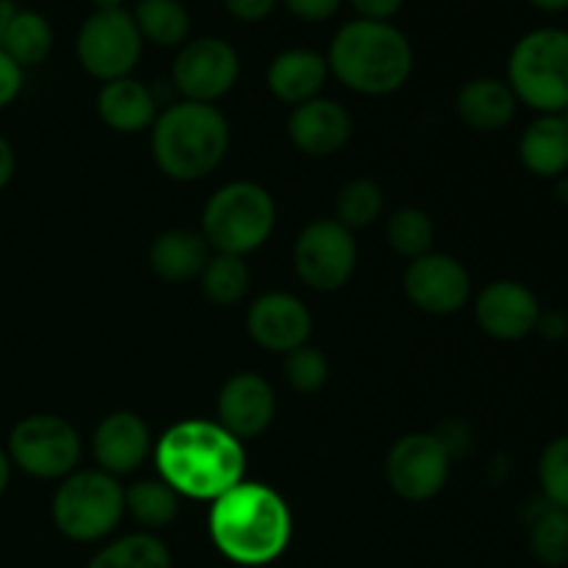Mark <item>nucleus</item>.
Instances as JSON below:
<instances>
[{
    "instance_id": "nucleus-33",
    "label": "nucleus",
    "mask_w": 568,
    "mask_h": 568,
    "mask_svg": "<svg viewBox=\"0 0 568 568\" xmlns=\"http://www.w3.org/2000/svg\"><path fill=\"white\" fill-rule=\"evenodd\" d=\"M283 372H286V381L294 392L316 394L325 386L327 377H331V364H327L325 353L320 347L303 344V347L286 353Z\"/></svg>"
},
{
    "instance_id": "nucleus-31",
    "label": "nucleus",
    "mask_w": 568,
    "mask_h": 568,
    "mask_svg": "<svg viewBox=\"0 0 568 568\" xmlns=\"http://www.w3.org/2000/svg\"><path fill=\"white\" fill-rule=\"evenodd\" d=\"M383 205H386L383 189L372 178H353L338 192L336 216L333 220L342 222L344 227L355 233L361 227H369L375 220H381Z\"/></svg>"
},
{
    "instance_id": "nucleus-21",
    "label": "nucleus",
    "mask_w": 568,
    "mask_h": 568,
    "mask_svg": "<svg viewBox=\"0 0 568 568\" xmlns=\"http://www.w3.org/2000/svg\"><path fill=\"white\" fill-rule=\"evenodd\" d=\"M94 109H98L100 120L116 133H142L153 128L155 116H159L153 89L133 75L103 83L94 98Z\"/></svg>"
},
{
    "instance_id": "nucleus-24",
    "label": "nucleus",
    "mask_w": 568,
    "mask_h": 568,
    "mask_svg": "<svg viewBox=\"0 0 568 568\" xmlns=\"http://www.w3.org/2000/svg\"><path fill=\"white\" fill-rule=\"evenodd\" d=\"M131 17L144 44L178 50L192 39V14L183 0H136Z\"/></svg>"
},
{
    "instance_id": "nucleus-35",
    "label": "nucleus",
    "mask_w": 568,
    "mask_h": 568,
    "mask_svg": "<svg viewBox=\"0 0 568 568\" xmlns=\"http://www.w3.org/2000/svg\"><path fill=\"white\" fill-rule=\"evenodd\" d=\"M222 9L233 17V20L244 22V26H255L264 22L281 9V0H220Z\"/></svg>"
},
{
    "instance_id": "nucleus-8",
    "label": "nucleus",
    "mask_w": 568,
    "mask_h": 568,
    "mask_svg": "<svg viewBox=\"0 0 568 568\" xmlns=\"http://www.w3.org/2000/svg\"><path fill=\"white\" fill-rule=\"evenodd\" d=\"M6 453L22 475L64 480L81 464V436L64 416L31 414L11 427Z\"/></svg>"
},
{
    "instance_id": "nucleus-44",
    "label": "nucleus",
    "mask_w": 568,
    "mask_h": 568,
    "mask_svg": "<svg viewBox=\"0 0 568 568\" xmlns=\"http://www.w3.org/2000/svg\"><path fill=\"white\" fill-rule=\"evenodd\" d=\"M555 192H558V200H564V203H568V175L558 178V181H555Z\"/></svg>"
},
{
    "instance_id": "nucleus-40",
    "label": "nucleus",
    "mask_w": 568,
    "mask_h": 568,
    "mask_svg": "<svg viewBox=\"0 0 568 568\" xmlns=\"http://www.w3.org/2000/svg\"><path fill=\"white\" fill-rule=\"evenodd\" d=\"M532 9L544 11V14H564L568 11V0H527Z\"/></svg>"
},
{
    "instance_id": "nucleus-2",
    "label": "nucleus",
    "mask_w": 568,
    "mask_h": 568,
    "mask_svg": "<svg viewBox=\"0 0 568 568\" xmlns=\"http://www.w3.org/2000/svg\"><path fill=\"white\" fill-rule=\"evenodd\" d=\"M209 532L222 558L236 566H270L292 544L294 521L286 499L264 483L242 480L211 503Z\"/></svg>"
},
{
    "instance_id": "nucleus-10",
    "label": "nucleus",
    "mask_w": 568,
    "mask_h": 568,
    "mask_svg": "<svg viewBox=\"0 0 568 568\" xmlns=\"http://www.w3.org/2000/svg\"><path fill=\"white\" fill-rule=\"evenodd\" d=\"M294 272L314 292H338L358 266V242L336 220H314L294 242Z\"/></svg>"
},
{
    "instance_id": "nucleus-5",
    "label": "nucleus",
    "mask_w": 568,
    "mask_h": 568,
    "mask_svg": "<svg viewBox=\"0 0 568 568\" xmlns=\"http://www.w3.org/2000/svg\"><path fill=\"white\" fill-rule=\"evenodd\" d=\"M505 81L519 105L536 114H560L568 105V31L532 28L514 42L505 64Z\"/></svg>"
},
{
    "instance_id": "nucleus-42",
    "label": "nucleus",
    "mask_w": 568,
    "mask_h": 568,
    "mask_svg": "<svg viewBox=\"0 0 568 568\" xmlns=\"http://www.w3.org/2000/svg\"><path fill=\"white\" fill-rule=\"evenodd\" d=\"M17 11V3L14 0H0V42H3V33H6V26H9L11 14Z\"/></svg>"
},
{
    "instance_id": "nucleus-39",
    "label": "nucleus",
    "mask_w": 568,
    "mask_h": 568,
    "mask_svg": "<svg viewBox=\"0 0 568 568\" xmlns=\"http://www.w3.org/2000/svg\"><path fill=\"white\" fill-rule=\"evenodd\" d=\"M14 170H17V153H14V148H11L9 139L0 133V192H3V189L11 183Z\"/></svg>"
},
{
    "instance_id": "nucleus-6",
    "label": "nucleus",
    "mask_w": 568,
    "mask_h": 568,
    "mask_svg": "<svg viewBox=\"0 0 568 568\" xmlns=\"http://www.w3.org/2000/svg\"><path fill=\"white\" fill-rule=\"evenodd\" d=\"M275 222V197L261 183L233 181L209 197L200 233L209 242L211 253L244 258L270 242Z\"/></svg>"
},
{
    "instance_id": "nucleus-26",
    "label": "nucleus",
    "mask_w": 568,
    "mask_h": 568,
    "mask_svg": "<svg viewBox=\"0 0 568 568\" xmlns=\"http://www.w3.org/2000/svg\"><path fill=\"white\" fill-rule=\"evenodd\" d=\"M125 514L148 532L164 530L181 514V497L164 480H136L125 488Z\"/></svg>"
},
{
    "instance_id": "nucleus-4",
    "label": "nucleus",
    "mask_w": 568,
    "mask_h": 568,
    "mask_svg": "<svg viewBox=\"0 0 568 568\" xmlns=\"http://www.w3.org/2000/svg\"><path fill=\"white\" fill-rule=\"evenodd\" d=\"M227 148L231 125L216 105L178 100L153 122V159L170 181H203L225 161Z\"/></svg>"
},
{
    "instance_id": "nucleus-1",
    "label": "nucleus",
    "mask_w": 568,
    "mask_h": 568,
    "mask_svg": "<svg viewBox=\"0 0 568 568\" xmlns=\"http://www.w3.org/2000/svg\"><path fill=\"white\" fill-rule=\"evenodd\" d=\"M159 475L178 497L214 503L244 480L247 453L220 422L183 419L153 447Z\"/></svg>"
},
{
    "instance_id": "nucleus-20",
    "label": "nucleus",
    "mask_w": 568,
    "mask_h": 568,
    "mask_svg": "<svg viewBox=\"0 0 568 568\" xmlns=\"http://www.w3.org/2000/svg\"><path fill=\"white\" fill-rule=\"evenodd\" d=\"M519 100L505 78L480 75L466 81L455 94V114L469 131L497 133L516 120Z\"/></svg>"
},
{
    "instance_id": "nucleus-17",
    "label": "nucleus",
    "mask_w": 568,
    "mask_h": 568,
    "mask_svg": "<svg viewBox=\"0 0 568 568\" xmlns=\"http://www.w3.org/2000/svg\"><path fill=\"white\" fill-rule=\"evenodd\" d=\"M286 131L300 153L311 159H327L342 153L353 139V116L338 100L314 98L303 105H294Z\"/></svg>"
},
{
    "instance_id": "nucleus-3",
    "label": "nucleus",
    "mask_w": 568,
    "mask_h": 568,
    "mask_svg": "<svg viewBox=\"0 0 568 568\" xmlns=\"http://www.w3.org/2000/svg\"><path fill=\"white\" fill-rule=\"evenodd\" d=\"M325 59L342 87L366 98L399 92L416 67L414 44L403 28L361 17H353L333 33Z\"/></svg>"
},
{
    "instance_id": "nucleus-22",
    "label": "nucleus",
    "mask_w": 568,
    "mask_h": 568,
    "mask_svg": "<svg viewBox=\"0 0 568 568\" xmlns=\"http://www.w3.org/2000/svg\"><path fill=\"white\" fill-rule=\"evenodd\" d=\"M519 161L541 181H558L568 175V125L564 116L536 114L519 136Z\"/></svg>"
},
{
    "instance_id": "nucleus-9",
    "label": "nucleus",
    "mask_w": 568,
    "mask_h": 568,
    "mask_svg": "<svg viewBox=\"0 0 568 568\" xmlns=\"http://www.w3.org/2000/svg\"><path fill=\"white\" fill-rule=\"evenodd\" d=\"M144 53V39L131 9L92 11L75 33V59L87 75L109 83L133 75Z\"/></svg>"
},
{
    "instance_id": "nucleus-23",
    "label": "nucleus",
    "mask_w": 568,
    "mask_h": 568,
    "mask_svg": "<svg viewBox=\"0 0 568 568\" xmlns=\"http://www.w3.org/2000/svg\"><path fill=\"white\" fill-rule=\"evenodd\" d=\"M211 258V247L200 231L189 227H172L159 233L150 244V270L166 283H186L200 277Z\"/></svg>"
},
{
    "instance_id": "nucleus-30",
    "label": "nucleus",
    "mask_w": 568,
    "mask_h": 568,
    "mask_svg": "<svg viewBox=\"0 0 568 568\" xmlns=\"http://www.w3.org/2000/svg\"><path fill=\"white\" fill-rule=\"evenodd\" d=\"M530 552L549 568L568 566V510L541 499V510L530 521Z\"/></svg>"
},
{
    "instance_id": "nucleus-13",
    "label": "nucleus",
    "mask_w": 568,
    "mask_h": 568,
    "mask_svg": "<svg viewBox=\"0 0 568 568\" xmlns=\"http://www.w3.org/2000/svg\"><path fill=\"white\" fill-rule=\"evenodd\" d=\"M410 305L433 316H453L471 300V275L458 258L447 253H427L410 261L403 277Z\"/></svg>"
},
{
    "instance_id": "nucleus-25",
    "label": "nucleus",
    "mask_w": 568,
    "mask_h": 568,
    "mask_svg": "<svg viewBox=\"0 0 568 568\" xmlns=\"http://www.w3.org/2000/svg\"><path fill=\"white\" fill-rule=\"evenodd\" d=\"M53 44L55 33L48 17L37 9H20V6H17L9 26H6L0 48H3L22 70H31V67L44 64V61L50 59Z\"/></svg>"
},
{
    "instance_id": "nucleus-28",
    "label": "nucleus",
    "mask_w": 568,
    "mask_h": 568,
    "mask_svg": "<svg viewBox=\"0 0 568 568\" xmlns=\"http://www.w3.org/2000/svg\"><path fill=\"white\" fill-rule=\"evenodd\" d=\"M250 283V266L239 255H222L211 253L209 264L200 272V288H203L205 300L214 305H236L247 297Z\"/></svg>"
},
{
    "instance_id": "nucleus-7",
    "label": "nucleus",
    "mask_w": 568,
    "mask_h": 568,
    "mask_svg": "<svg viewBox=\"0 0 568 568\" xmlns=\"http://www.w3.org/2000/svg\"><path fill=\"white\" fill-rule=\"evenodd\" d=\"M50 516L55 530L70 541H103L125 516V486L100 469H75L59 480Z\"/></svg>"
},
{
    "instance_id": "nucleus-41",
    "label": "nucleus",
    "mask_w": 568,
    "mask_h": 568,
    "mask_svg": "<svg viewBox=\"0 0 568 568\" xmlns=\"http://www.w3.org/2000/svg\"><path fill=\"white\" fill-rule=\"evenodd\" d=\"M11 471H14V466H11L9 453H6V447H0V497H3L6 488H9Z\"/></svg>"
},
{
    "instance_id": "nucleus-12",
    "label": "nucleus",
    "mask_w": 568,
    "mask_h": 568,
    "mask_svg": "<svg viewBox=\"0 0 568 568\" xmlns=\"http://www.w3.org/2000/svg\"><path fill=\"white\" fill-rule=\"evenodd\" d=\"M453 455L436 433H408L386 458V480L397 497L408 503H427L438 497L449 480Z\"/></svg>"
},
{
    "instance_id": "nucleus-37",
    "label": "nucleus",
    "mask_w": 568,
    "mask_h": 568,
    "mask_svg": "<svg viewBox=\"0 0 568 568\" xmlns=\"http://www.w3.org/2000/svg\"><path fill=\"white\" fill-rule=\"evenodd\" d=\"M344 3L353 6L355 17H361V20L392 22L403 11L405 0H344Z\"/></svg>"
},
{
    "instance_id": "nucleus-36",
    "label": "nucleus",
    "mask_w": 568,
    "mask_h": 568,
    "mask_svg": "<svg viewBox=\"0 0 568 568\" xmlns=\"http://www.w3.org/2000/svg\"><path fill=\"white\" fill-rule=\"evenodd\" d=\"M26 87V70L0 48V111L9 109Z\"/></svg>"
},
{
    "instance_id": "nucleus-27",
    "label": "nucleus",
    "mask_w": 568,
    "mask_h": 568,
    "mask_svg": "<svg viewBox=\"0 0 568 568\" xmlns=\"http://www.w3.org/2000/svg\"><path fill=\"white\" fill-rule=\"evenodd\" d=\"M87 568H172V555L153 532H131L105 544Z\"/></svg>"
},
{
    "instance_id": "nucleus-18",
    "label": "nucleus",
    "mask_w": 568,
    "mask_h": 568,
    "mask_svg": "<svg viewBox=\"0 0 568 568\" xmlns=\"http://www.w3.org/2000/svg\"><path fill=\"white\" fill-rule=\"evenodd\" d=\"M153 453L148 422L133 410H114L98 425L92 436V455L98 469L116 477L133 475Z\"/></svg>"
},
{
    "instance_id": "nucleus-29",
    "label": "nucleus",
    "mask_w": 568,
    "mask_h": 568,
    "mask_svg": "<svg viewBox=\"0 0 568 568\" xmlns=\"http://www.w3.org/2000/svg\"><path fill=\"white\" fill-rule=\"evenodd\" d=\"M386 239L394 253L408 261H416L422 255L433 253V244H436V222H433V216L425 209L405 205V209H397L388 216Z\"/></svg>"
},
{
    "instance_id": "nucleus-19",
    "label": "nucleus",
    "mask_w": 568,
    "mask_h": 568,
    "mask_svg": "<svg viewBox=\"0 0 568 568\" xmlns=\"http://www.w3.org/2000/svg\"><path fill=\"white\" fill-rule=\"evenodd\" d=\"M327 78H331V67H327L325 53L314 48H286L266 67V87L272 98L292 109L322 98Z\"/></svg>"
},
{
    "instance_id": "nucleus-11",
    "label": "nucleus",
    "mask_w": 568,
    "mask_h": 568,
    "mask_svg": "<svg viewBox=\"0 0 568 568\" xmlns=\"http://www.w3.org/2000/svg\"><path fill=\"white\" fill-rule=\"evenodd\" d=\"M242 75V55L222 37H192L172 61V87L183 100L216 105Z\"/></svg>"
},
{
    "instance_id": "nucleus-43",
    "label": "nucleus",
    "mask_w": 568,
    "mask_h": 568,
    "mask_svg": "<svg viewBox=\"0 0 568 568\" xmlns=\"http://www.w3.org/2000/svg\"><path fill=\"white\" fill-rule=\"evenodd\" d=\"M94 11H120L125 9V0H92Z\"/></svg>"
},
{
    "instance_id": "nucleus-38",
    "label": "nucleus",
    "mask_w": 568,
    "mask_h": 568,
    "mask_svg": "<svg viewBox=\"0 0 568 568\" xmlns=\"http://www.w3.org/2000/svg\"><path fill=\"white\" fill-rule=\"evenodd\" d=\"M536 333L549 344H560L568 338V314L560 308H541Z\"/></svg>"
},
{
    "instance_id": "nucleus-34",
    "label": "nucleus",
    "mask_w": 568,
    "mask_h": 568,
    "mask_svg": "<svg viewBox=\"0 0 568 568\" xmlns=\"http://www.w3.org/2000/svg\"><path fill=\"white\" fill-rule=\"evenodd\" d=\"M283 9L300 22H308V26H320V22L333 20V17L342 11L344 0H281Z\"/></svg>"
},
{
    "instance_id": "nucleus-16",
    "label": "nucleus",
    "mask_w": 568,
    "mask_h": 568,
    "mask_svg": "<svg viewBox=\"0 0 568 568\" xmlns=\"http://www.w3.org/2000/svg\"><path fill=\"white\" fill-rule=\"evenodd\" d=\"M275 414V388L255 372H239V375L227 377L216 397V419L239 442L266 433Z\"/></svg>"
},
{
    "instance_id": "nucleus-15",
    "label": "nucleus",
    "mask_w": 568,
    "mask_h": 568,
    "mask_svg": "<svg viewBox=\"0 0 568 568\" xmlns=\"http://www.w3.org/2000/svg\"><path fill=\"white\" fill-rule=\"evenodd\" d=\"M314 331V316L308 305L288 292H266L250 305L247 333L258 347L270 353H292L308 344Z\"/></svg>"
},
{
    "instance_id": "nucleus-14",
    "label": "nucleus",
    "mask_w": 568,
    "mask_h": 568,
    "mask_svg": "<svg viewBox=\"0 0 568 568\" xmlns=\"http://www.w3.org/2000/svg\"><path fill=\"white\" fill-rule=\"evenodd\" d=\"M541 316V300L527 283L491 281L475 300V320L488 338L521 342L532 336Z\"/></svg>"
},
{
    "instance_id": "nucleus-45",
    "label": "nucleus",
    "mask_w": 568,
    "mask_h": 568,
    "mask_svg": "<svg viewBox=\"0 0 568 568\" xmlns=\"http://www.w3.org/2000/svg\"><path fill=\"white\" fill-rule=\"evenodd\" d=\"M560 116H564V122H566V125H568V105H566L564 111H560Z\"/></svg>"
},
{
    "instance_id": "nucleus-32",
    "label": "nucleus",
    "mask_w": 568,
    "mask_h": 568,
    "mask_svg": "<svg viewBox=\"0 0 568 568\" xmlns=\"http://www.w3.org/2000/svg\"><path fill=\"white\" fill-rule=\"evenodd\" d=\"M538 486L544 503L568 510V433L555 436L538 455Z\"/></svg>"
}]
</instances>
